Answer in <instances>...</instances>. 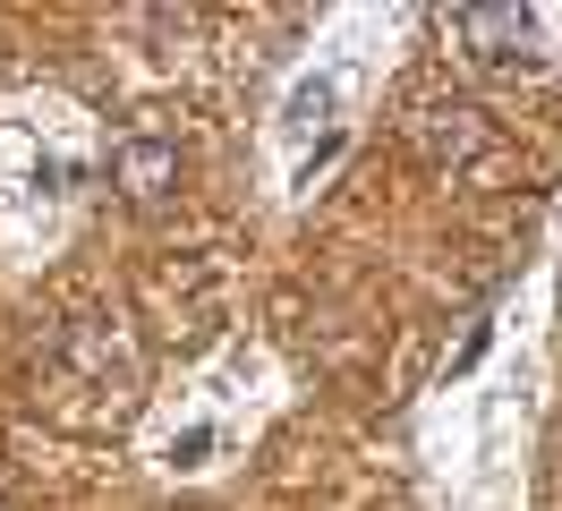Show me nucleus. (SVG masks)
Wrapping results in <instances>:
<instances>
[{
  "label": "nucleus",
  "mask_w": 562,
  "mask_h": 511,
  "mask_svg": "<svg viewBox=\"0 0 562 511\" xmlns=\"http://www.w3.org/2000/svg\"><path fill=\"white\" fill-rule=\"evenodd\" d=\"M452 43L477 68H520L537 43V18L528 9H452Z\"/></svg>",
  "instance_id": "f257e3e1"
},
{
  "label": "nucleus",
  "mask_w": 562,
  "mask_h": 511,
  "mask_svg": "<svg viewBox=\"0 0 562 511\" xmlns=\"http://www.w3.org/2000/svg\"><path fill=\"white\" fill-rule=\"evenodd\" d=\"M426 163H469L477 145H486V120L469 111V102H418V120H409Z\"/></svg>",
  "instance_id": "f03ea898"
},
{
  "label": "nucleus",
  "mask_w": 562,
  "mask_h": 511,
  "mask_svg": "<svg viewBox=\"0 0 562 511\" xmlns=\"http://www.w3.org/2000/svg\"><path fill=\"white\" fill-rule=\"evenodd\" d=\"M111 179H120L137 204L171 197V188H179V145H171V136H128V145L111 154Z\"/></svg>",
  "instance_id": "7ed1b4c3"
},
{
  "label": "nucleus",
  "mask_w": 562,
  "mask_h": 511,
  "mask_svg": "<svg viewBox=\"0 0 562 511\" xmlns=\"http://www.w3.org/2000/svg\"><path fill=\"white\" fill-rule=\"evenodd\" d=\"M0 511H9V486H0Z\"/></svg>",
  "instance_id": "20e7f679"
}]
</instances>
